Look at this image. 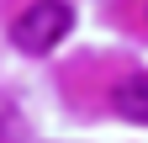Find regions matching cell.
I'll list each match as a JSON object with an SVG mask.
<instances>
[{"label": "cell", "instance_id": "7a4b0ae2", "mask_svg": "<svg viewBox=\"0 0 148 143\" xmlns=\"http://www.w3.org/2000/svg\"><path fill=\"white\" fill-rule=\"evenodd\" d=\"M111 106L127 122H148V74H127L116 90H111Z\"/></svg>", "mask_w": 148, "mask_h": 143}, {"label": "cell", "instance_id": "6da1fadb", "mask_svg": "<svg viewBox=\"0 0 148 143\" xmlns=\"http://www.w3.org/2000/svg\"><path fill=\"white\" fill-rule=\"evenodd\" d=\"M74 27V11L64 0H32V6L11 21V43L21 53H53Z\"/></svg>", "mask_w": 148, "mask_h": 143}]
</instances>
